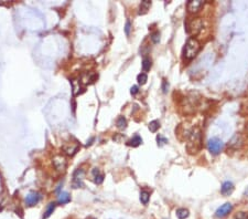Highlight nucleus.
<instances>
[{"label": "nucleus", "instance_id": "nucleus-16", "mask_svg": "<svg viewBox=\"0 0 248 219\" xmlns=\"http://www.w3.org/2000/svg\"><path fill=\"white\" fill-rule=\"evenodd\" d=\"M142 143V138L139 136V135H135V136L131 138V140L129 141L127 143L128 146H132V147H137V146H139L140 144Z\"/></svg>", "mask_w": 248, "mask_h": 219}, {"label": "nucleus", "instance_id": "nucleus-7", "mask_svg": "<svg viewBox=\"0 0 248 219\" xmlns=\"http://www.w3.org/2000/svg\"><path fill=\"white\" fill-rule=\"evenodd\" d=\"M232 209H233V206H232V204H230V203H226V204L222 205L220 208H218L217 210H216V213H215V216L217 217V218H224V217H226L228 214L232 211Z\"/></svg>", "mask_w": 248, "mask_h": 219}, {"label": "nucleus", "instance_id": "nucleus-23", "mask_svg": "<svg viewBox=\"0 0 248 219\" xmlns=\"http://www.w3.org/2000/svg\"><path fill=\"white\" fill-rule=\"evenodd\" d=\"M150 38H151L152 42L153 43H158L159 41H160V32H159V31H154V32H152L151 33Z\"/></svg>", "mask_w": 248, "mask_h": 219}, {"label": "nucleus", "instance_id": "nucleus-5", "mask_svg": "<svg viewBox=\"0 0 248 219\" xmlns=\"http://www.w3.org/2000/svg\"><path fill=\"white\" fill-rule=\"evenodd\" d=\"M207 146H209V152L212 153V154H214V155H217L218 153L223 149L224 144H223V142H222L220 138H217V137H213V138H211V140L209 141Z\"/></svg>", "mask_w": 248, "mask_h": 219}, {"label": "nucleus", "instance_id": "nucleus-8", "mask_svg": "<svg viewBox=\"0 0 248 219\" xmlns=\"http://www.w3.org/2000/svg\"><path fill=\"white\" fill-rule=\"evenodd\" d=\"M40 199H41V195H40L39 193L31 192V193H29V194L27 195V197H25V204L30 207L35 206V205L40 201Z\"/></svg>", "mask_w": 248, "mask_h": 219}, {"label": "nucleus", "instance_id": "nucleus-25", "mask_svg": "<svg viewBox=\"0 0 248 219\" xmlns=\"http://www.w3.org/2000/svg\"><path fill=\"white\" fill-rule=\"evenodd\" d=\"M130 29H131V23H130L129 20H127V22H126V26H125V32H126V34H127V36H129Z\"/></svg>", "mask_w": 248, "mask_h": 219}, {"label": "nucleus", "instance_id": "nucleus-22", "mask_svg": "<svg viewBox=\"0 0 248 219\" xmlns=\"http://www.w3.org/2000/svg\"><path fill=\"white\" fill-rule=\"evenodd\" d=\"M137 80H138V83H139V84L143 85L148 81V75H147L146 73H140L139 75L137 76Z\"/></svg>", "mask_w": 248, "mask_h": 219}, {"label": "nucleus", "instance_id": "nucleus-4", "mask_svg": "<svg viewBox=\"0 0 248 219\" xmlns=\"http://www.w3.org/2000/svg\"><path fill=\"white\" fill-rule=\"evenodd\" d=\"M85 172L83 168H77V169L73 173V179H72V186L73 188H79L83 187V180H84Z\"/></svg>", "mask_w": 248, "mask_h": 219}, {"label": "nucleus", "instance_id": "nucleus-1", "mask_svg": "<svg viewBox=\"0 0 248 219\" xmlns=\"http://www.w3.org/2000/svg\"><path fill=\"white\" fill-rule=\"evenodd\" d=\"M202 147V132L199 127H194L189 135L186 149L190 154H196Z\"/></svg>", "mask_w": 248, "mask_h": 219}, {"label": "nucleus", "instance_id": "nucleus-27", "mask_svg": "<svg viewBox=\"0 0 248 219\" xmlns=\"http://www.w3.org/2000/svg\"><path fill=\"white\" fill-rule=\"evenodd\" d=\"M138 91H139V90H138V86H137V85H133L132 88H131V90H130V92H131V94H132V95L137 94Z\"/></svg>", "mask_w": 248, "mask_h": 219}, {"label": "nucleus", "instance_id": "nucleus-12", "mask_svg": "<svg viewBox=\"0 0 248 219\" xmlns=\"http://www.w3.org/2000/svg\"><path fill=\"white\" fill-rule=\"evenodd\" d=\"M71 201V196L69 193L66 192H62L59 194L58 196V203L61 205H64V204H67Z\"/></svg>", "mask_w": 248, "mask_h": 219}, {"label": "nucleus", "instance_id": "nucleus-19", "mask_svg": "<svg viewBox=\"0 0 248 219\" xmlns=\"http://www.w3.org/2000/svg\"><path fill=\"white\" fill-rule=\"evenodd\" d=\"M151 69V60L149 58H143L142 60V70L145 72H148Z\"/></svg>", "mask_w": 248, "mask_h": 219}, {"label": "nucleus", "instance_id": "nucleus-20", "mask_svg": "<svg viewBox=\"0 0 248 219\" xmlns=\"http://www.w3.org/2000/svg\"><path fill=\"white\" fill-rule=\"evenodd\" d=\"M117 127L120 128V130H124V128L127 127V121H126V119H125L124 116H120V117H118V120H117Z\"/></svg>", "mask_w": 248, "mask_h": 219}, {"label": "nucleus", "instance_id": "nucleus-15", "mask_svg": "<svg viewBox=\"0 0 248 219\" xmlns=\"http://www.w3.org/2000/svg\"><path fill=\"white\" fill-rule=\"evenodd\" d=\"M150 6H151V1H150V0H143V1H141V5H140V11H139L140 15H145V13H147L149 8H150Z\"/></svg>", "mask_w": 248, "mask_h": 219}, {"label": "nucleus", "instance_id": "nucleus-21", "mask_svg": "<svg viewBox=\"0 0 248 219\" xmlns=\"http://www.w3.org/2000/svg\"><path fill=\"white\" fill-rule=\"evenodd\" d=\"M159 127H160L159 121H152L149 123V130H150V132H152V133H156V132L159 130Z\"/></svg>", "mask_w": 248, "mask_h": 219}, {"label": "nucleus", "instance_id": "nucleus-28", "mask_svg": "<svg viewBox=\"0 0 248 219\" xmlns=\"http://www.w3.org/2000/svg\"><path fill=\"white\" fill-rule=\"evenodd\" d=\"M236 219H247V216L244 213H239L236 216Z\"/></svg>", "mask_w": 248, "mask_h": 219}, {"label": "nucleus", "instance_id": "nucleus-2", "mask_svg": "<svg viewBox=\"0 0 248 219\" xmlns=\"http://www.w3.org/2000/svg\"><path fill=\"white\" fill-rule=\"evenodd\" d=\"M201 49L200 42L194 38H190L185 43V47L183 49V58L185 60H192L196 57Z\"/></svg>", "mask_w": 248, "mask_h": 219}, {"label": "nucleus", "instance_id": "nucleus-11", "mask_svg": "<svg viewBox=\"0 0 248 219\" xmlns=\"http://www.w3.org/2000/svg\"><path fill=\"white\" fill-rule=\"evenodd\" d=\"M233 189H234V185H233V182H225L223 185H222V187H221V193L223 195H230V193L233 192Z\"/></svg>", "mask_w": 248, "mask_h": 219}, {"label": "nucleus", "instance_id": "nucleus-24", "mask_svg": "<svg viewBox=\"0 0 248 219\" xmlns=\"http://www.w3.org/2000/svg\"><path fill=\"white\" fill-rule=\"evenodd\" d=\"M157 142H158V145L159 146H163L164 144L168 143V140L166 137H163L162 135H158L157 136Z\"/></svg>", "mask_w": 248, "mask_h": 219}, {"label": "nucleus", "instance_id": "nucleus-29", "mask_svg": "<svg viewBox=\"0 0 248 219\" xmlns=\"http://www.w3.org/2000/svg\"><path fill=\"white\" fill-rule=\"evenodd\" d=\"M247 219H248V217H247Z\"/></svg>", "mask_w": 248, "mask_h": 219}, {"label": "nucleus", "instance_id": "nucleus-14", "mask_svg": "<svg viewBox=\"0 0 248 219\" xmlns=\"http://www.w3.org/2000/svg\"><path fill=\"white\" fill-rule=\"evenodd\" d=\"M55 207H56V204H55V203H50V204L46 206L45 211H44V214H43V219H48L49 217L51 216L52 214H53V211L55 210Z\"/></svg>", "mask_w": 248, "mask_h": 219}, {"label": "nucleus", "instance_id": "nucleus-10", "mask_svg": "<svg viewBox=\"0 0 248 219\" xmlns=\"http://www.w3.org/2000/svg\"><path fill=\"white\" fill-rule=\"evenodd\" d=\"M79 147V145L77 143H71V144H67V145L64 146L63 151H64V153H65L66 155L73 156L76 152H77Z\"/></svg>", "mask_w": 248, "mask_h": 219}, {"label": "nucleus", "instance_id": "nucleus-18", "mask_svg": "<svg viewBox=\"0 0 248 219\" xmlns=\"http://www.w3.org/2000/svg\"><path fill=\"white\" fill-rule=\"evenodd\" d=\"M176 216L179 219H185L189 217V210L185 208H179L176 210Z\"/></svg>", "mask_w": 248, "mask_h": 219}, {"label": "nucleus", "instance_id": "nucleus-26", "mask_svg": "<svg viewBox=\"0 0 248 219\" xmlns=\"http://www.w3.org/2000/svg\"><path fill=\"white\" fill-rule=\"evenodd\" d=\"M168 88H169V84H168V82H166V80H163V83H162V90H163L164 93H166Z\"/></svg>", "mask_w": 248, "mask_h": 219}, {"label": "nucleus", "instance_id": "nucleus-3", "mask_svg": "<svg viewBox=\"0 0 248 219\" xmlns=\"http://www.w3.org/2000/svg\"><path fill=\"white\" fill-rule=\"evenodd\" d=\"M186 27V31L191 36H196L203 28V21L201 18H193L189 20L185 24Z\"/></svg>", "mask_w": 248, "mask_h": 219}, {"label": "nucleus", "instance_id": "nucleus-13", "mask_svg": "<svg viewBox=\"0 0 248 219\" xmlns=\"http://www.w3.org/2000/svg\"><path fill=\"white\" fill-rule=\"evenodd\" d=\"M93 177H94V182L95 184L99 185L104 182V175L99 172L98 168H94L93 169Z\"/></svg>", "mask_w": 248, "mask_h": 219}, {"label": "nucleus", "instance_id": "nucleus-6", "mask_svg": "<svg viewBox=\"0 0 248 219\" xmlns=\"http://www.w3.org/2000/svg\"><path fill=\"white\" fill-rule=\"evenodd\" d=\"M53 165H54V167L56 170H59V172H64L67 165L66 158L64 157L63 155L54 156V158H53Z\"/></svg>", "mask_w": 248, "mask_h": 219}, {"label": "nucleus", "instance_id": "nucleus-9", "mask_svg": "<svg viewBox=\"0 0 248 219\" xmlns=\"http://www.w3.org/2000/svg\"><path fill=\"white\" fill-rule=\"evenodd\" d=\"M204 5V1L202 0H191L188 3V10L190 13H196L201 10V8Z\"/></svg>", "mask_w": 248, "mask_h": 219}, {"label": "nucleus", "instance_id": "nucleus-17", "mask_svg": "<svg viewBox=\"0 0 248 219\" xmlns=\"http://www.w3.org/2000/svg\"><path fill=\"white\" fill-rule=\"evenodd\" d=\"M149 199H150V194L147 190H141V193H140V201L143 205H147L149 203Z\"/></svg>", "mask_w": 248, "mask_h": 219}]
</instances>
